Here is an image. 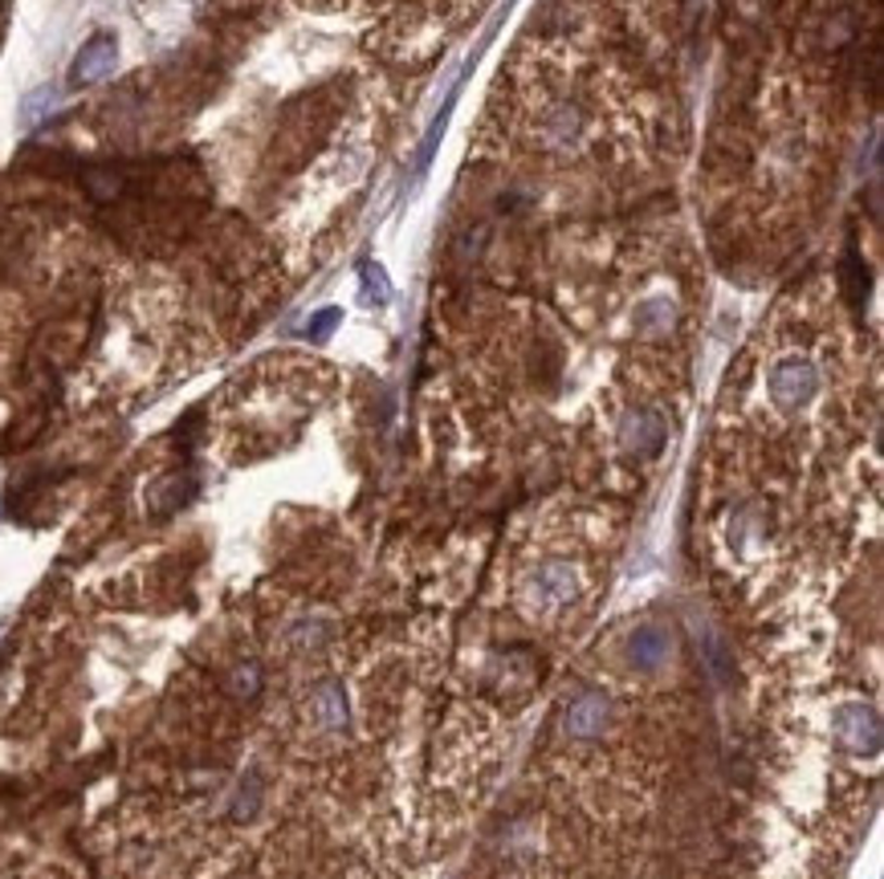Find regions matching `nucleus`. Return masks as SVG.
Segmentation results:
<instances>
[{"instance_id": "obj_1", "label": "nucleus", "mask_w": 884, "mask_h": 879, "mask_svg": "<svg viewBox=\"0 0 884 879\" xmlns=\"http://www.w3.org/2000/svg\"><path fill=\"white\" fill-rule=\"evenodd\" d=\"M767 387H771L774 407L799 412V407L820 391V371H815V363L804 359V354H790V359H779V363L771 367Z\"/></svg>"}, {"instance_id": "obj_2", "label": "nucleus", "mask_w": 884, "mask_h": 879, "mask_svg": "<svg viewBox=\"0 0 884 879\" xmlns=\"http://www.w3.org/2000/svg\"><path fill=\"white\" fill-rule=\"evenodd\" d=\"M836 737L844 750L852 753H876L881 750V720L869 704H839L836 708Z\"/></svg>"}, {"instance_id": "obj_3", "label": "nucleus", "mask_w": 884, "mask_h": 879, "mask_svg": "<svg viewBox=\"0 0 884 879\" xmlns=\"http://www.w3.org/2000/svg\"><path fill=\"white\" fill-rule=\"evenodd\" d=\"M114 62H119L114 37L98 33V37H90V41L82 46V53L74 58V65H70V86H95V81H102L111 74Z\"/></svg>"}, {"instance_id": "obj_4", "label": "nucleus", "mask_w": 884, "mask_h": 879, "mask_svg": "<svg viewBox=\"0 0 884 879\" xmlns=\"http://www.w3.org/2000/svg\"><path fill=\"white\" fill-rule=\"evenodd\" d=\"M669 652H673V636H669V627L664 624H644L632 631V640H627V656H632V664L640 671H657L664 660H669Z\"/></svg>"}, {"instance_id": "obj_5", "label": "nucleus", "mask_w": 884, "mask_h": 879, "mask_svg": "<svg viewBox=\"0 0 884 879\" xmlns=\"http://www.w3.org/2000/svg\"><path fill=\"white\" fill-rule=\"evenodd\" d=\"M603 720H608V701H603V692H583V696H575L571 708H566V733L587 741V737L603 733Z\"/></svg>"}, {"instance_id": "obj_6", "label": "nucleus", "mask_w": 884, "mask_h": 879, "mask_svg": "<svg viewBox=\"0 0 884 879\" xmlns=\"http://www.w3.org/2000/svg\"><path fill=\"white\" fill-rule=\"evenodd\" d=\"M664 436H669V428H664V419L657 412H636L624 424V448L636 452V456H657Z\"/></svg>"}, {"instance_id": "obj_7", "label": "nucleus", "mask_w": 884, "mask_h": 879, "mask_svg": "<svg viewBox=\"0 0 884 879\" xmlns=\"http://www.w3.org/2000/svg\"><path fill=\"white\" fill-rule=\"evenodd\" d=\"M534 591H538V599L543 603H566L571 594H575V570L566 566V562H547L538 575H534Z\"/></svg>"}, {"instance_id": "obj_8", "label": "nucleus", "mask_w": 884, "mask_h": 879, "mask_svg": "<svg viewBox=\"0 0 884 879\" xmlns=\"http://www.w3.org/2000/svg\"><path fill=\"white\" fill-rule=\"evenodd\" d=\"M310 713H314V720H319L322 729H338V725L347 720V701H343V692H338L335 685H326L310 696Z\"/></svg>"}, {"instance_id": "obj_9", "label": "nucleus", "mask_w": 884, "mask_h": 879, "mask_svg": "<svg viewBox=\"0 0 884 879\" xmlns=\"http://www.w3.org/2000/svg\"><path fill=\"white\" fill-rule=\"evenodd\" d=\"M53 106H58V90H37V95H29L21 102V123L33 127V123H41Z\"/></svg>"}, {"instance_id": "obj_10", "label": "nucleus", "mask_w": 884, "mask_h": 879, "mask_svg": "<svg viewBox=\"0 0 884 879\" xmlns=\"http://www.w3.org/2000/svg\"><path fill=\"white\" fill-rule=\"evenodd\" d=\"M228 688H233V696H241V701H249V696H258L261 688V668L258 664H241V668L228 676Z\"/></svg>"}, {"instance_id": "obj_11", "label": "nucleus", "mask_w": 884, "mask_h": 879, "mask_svg": "<svg viewBox=\"0 0 884 879\" xmlns=\"http://www.w3.org/2000/svg\"><path fill=\"white\" fill-rule=\"evenodd\" d=\"M338 322V314L335 310H326V314H319V322H314V338H322L326 335V326H335Z\"/></svg>"}]
</instances>
